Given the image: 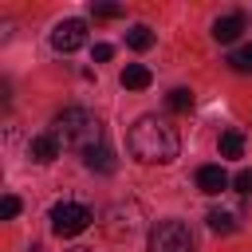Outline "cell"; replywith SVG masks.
I'll return each mask as SVG.
<instances>
[{
	"label": "cell",
	"instance_id": "obj_1",
	"mask_svg": "<svg viewBox=\"0 0 252 252\" xmlns=\"http://www.w3.org/2000/svg\"><path fill=\"white\" fill-rule=\"evenodd\" d=\"M126 146H130V154H134L138 161H146V165H165V161H173V158L181 154L177 130H173L165 118H158V114L138 118V122L130 126Z\"/></svg>",
	"mask_w": 252,
	"mask_h": 252
},
{
	"label": "cell",
	"instance_id": "obj_2",
	"mask_svg": "<svg viewBox=\"0 0 252 252\" xmlns=\"http://www.w3.org/2000/svg\"><path fill=\"white\" fill-rule=\"evenodd\" d=\"M51 134H55V142H59L63 150H79V154L102 146V126H98V118H94L91 110H83V106L59 110L55 122H51Z\"/></svg>",
	"mask_w": 252,
	"mask_h": 252
},
{
	"label": "cell",
	"instance_id": "obj_3",
	"mask_svg": "<svg viewBox=\"0 0 252 252\" xmlns=\"http://www.w3.org/2000/svg\"><path fill=\"white\" fill-rule=\"evenodd\" d=\"M150 252H193V232L185 220H158L150 232Z\"/></svg>",
	"mask_w": 252,
	"mask_h": 252
},
{
	"label": "cell",
	"instance_id": "obj_4",
	"mask_svg": "<svg viewBox=\"0 0 252 252\" xmlns=\"http://www.w3.org/2000/svg\"><path fill=\"white\" fill-rule=\"evenodd\" d=\"M91 209L87 205H79V201H63V205H55L51 209V232L55 236H79L83 228H91Z\"/></svg>",
	"mask_w": 252,
	"mask_h": 252
},
{
	"label": "cell",
	"instance_id": "obj_5",
	"mask_svg": "<svg viewBox=\"0 0 252 252\" xmlns=\"http://www.w3.org/2000/svg\"><path fill=\"white\" fill-rule=\"evenodd\" d=\"M83 43H87V24H83V20H59V24H55V32H51V47H55V51L71 55V51H79Z\"/></svg>",
	"mask_w": 252,
	"mask_h": 252
},
{
	"label": "cell",
	"instance_id": "obj_6",
	"mask_svg": "<svg viewBox=\"0 0 252 252\" xmlns=\"http://www.w3.org/2000/svg\"><path fill=\"white\" fill-rule=\"evenodd\" d=\"M228 185H232V177H228L220 165H201V169H197V189H201V193L217 197V193H224Z\"/></svg>",
	"mask_w": 252,
	"mask_h": 252
},
{
	"label": "cell",
	"instance_id": "obj_7",
	"mask_svg": "<svg viewBox=\"0 0 252 252\" xmlns=\"http://www.w3.org/2000/svg\"><path fill=\"white\" fill-rule=\"evenodd\" d=\"M59 142H55V134L47 130V134H35L32 138V146H28V154H32V161H39V165H47V161H55L59 158Z\"/></svg>",
	"mask_w": 252,
	"mask_h": 252
},
{
	"label": "cell",
	"instance_id": "obj_8",
	"mask_svg": "<svg viewBox=\"0 0 252 252\" xmlns=\"http://www.w3.org/2000/svg\"><path fill=\"white\" fill-rule=\"evenodd\" d=\"M240 32H244V16H240V12H232V16H220V20L213 24V39H217V43H232Z\"/></svg>",
	"mask_w": 252,
	"mask_h": 252
},
{
	"label": "cell",
	"instance_id": "obj_9",
	"mask_svg": "<svg viewBox=\"0 0 252 252\" xmlns=\"http://www.w3.org/2000/svg\"><path fill=\"white\" fill-rule=\"evenodd\" d=\"M150 79H154V75H150L146 63H126V67H122V87H126V91H146Z\"/></svg>",
	"mask_w": 252,
	"mask_h": 252
},
{
	"label": "cell",
	"instance_id": "obj_10",
	"mask_svg": "<svg viewBox=\"0 0 252 252\" xmlns=\"http://www.w3.org/2000/svg\"><path fill=\"white\" fill-rule=\"evenodd\" d=\"M83 165L87 169H98V173H114V154L106 146H94V150L83 154Z\"/></svg>",
	"mask_w": 252,
	"mask_h": 252
},
{
	"label": "cell",
	"instance_id": "obj_11",
	"mask_svg": "<svg viewBox=\"0 0 252 252\" xmlns=\"http://www.w3.org/2000/svg\"><path fill=\"white\" fill-rule=\"evenodd\" d=\"M209 228H213V232H236V213H228V209H209Z\"/></svg>",
	"mask_w": 252,
	"mask_h": 252
},
{
	"label": "cell",
	"instance_id": "obj_12",
	"mask_svg": "<svg viewBox=\"0 0 252 252\" xmlns=\"http://www.w3.org/2000/svg\"><path fill=\"white\" fill-rule=\"evenodd\" d=\"M220 154L224 158H240L244 154V134L240 130H224L220 134Z\"/></svg>",
	"mask_w": 252,
	"mask_h": 252
},
{
	"label": "cell",
	"instance_id": "obj_13",
	"mask_svg": "<svg viewBox=\"0 0 252 252\" xmlns=\"http://www.w3.org/2000/svg\"><path fill=\"white\" fill-rule=\"evenodd\" d=\"M126 43H130V47H134V51H146V47H150V43H154V32H150V28H146V24H134V28H130V32H126Z\"/></svg>",
	"mask_w": 252,
	"mask_h": 252
},
{
	"label": "cell",
	"instance_id": "obj_14",
	"mask_svg": "<svg viewBox=\"0 0 252 252\" xmlns=\"http://www.w3.org/2000/svg\"><path fill=\"white\" fill-rule=\"evenodd\" d=\"M165 102H169V110H177V114H181V110H189V106H193V91L177 87V91H169V98H165Z\"/></svg>",
	"mask_w": 252,
	"mask_h": 252
},
{
	"label": "cell",
	"instance_id": "obj_15",
	"mask_svg": "<svg viewBox=\"0 0 252 252\" xmlns=\"http://www.w3.org/2000/svg\"><path fill=\"white\" fill-rule=\"evenodd\" d=\"M228 63H232L236 71H244V75H248V71H252V43H244V47H236V51L228 55Z\"/></svg>",
	"mask_w": 252,
	"mask_h": 252
},
{
	"label": "cell",
	"instance_id": "obj_16",
	"mask_svg": "<svg viewBox=\"0 0 252 252\" xmlns=\"http://www.w3.org/2000/svg\"><path fill=\"white\" fill-rule=\"evenodd\" d=\"M232 189L244 193V197H252V169H240V173L232 177Z\"/></svg>",
	"mask_w": 252,
	"mask_h": 252
},
{
	"label": "cell",
	"instance_id": "obj_17",
	"mask_svg": "<svg viewBox=\"0 0 252 252\" xmlns=\"http://www.w3.org/2000/svg\"><path fill=\"white\" fill-rule=\"evenodd\" d=\"M91 12H94L98 20H118V16H122L118 4H91Z\"/></svg>",
	"mask_w": 252,
	"mask_h": 252
},
{
	"label": "cell",
	"instance_id": "obj_18",
	"mask_svg": "<svg viewBox=\"0 0 252 252\" xmlns=\"http://www.w3.org/2000/svg\"><path fill=\"white\" fill-rule=\"evenodd\" d=\"M16 213H20V201H16V197H12V193H8V197H4V201H0V217H8V220H12V217H16Z\"/></svg>",
	"mask_w": 252,
	"mask_h": 252
},
{
	"label": "cell",
	"instance_id": "obj_19",
	"mask_svg": "<svg viewBox=\"0 0 252 252\" xmlns=\"http://www.w3.org/2000/svg\"><path fill=\"white\" fill-rule=\"evenodd\" d=\"M110 55H114V47H110V43H94V59H98V63H106Z\"/></svg>",
	"mask_w": 252,
	"mask_h": 252
},
{
	"label": "cell",
	"instance_id": "obj_20",
	"mask_svg": "<svg viewBox=\"0 0 252 252\" xmlns=\"http://www.w3.org/2000/svg\"><path fill=\"white\" fill-rule=\"evenodd\" d=\"M71 252H91V248H71Z\"/></svg>",
	"mask_w": 252,
	"mask_h": 252
}]
</instances>
